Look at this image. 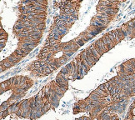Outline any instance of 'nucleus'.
<instances>
[{"instance_id":"nucleus-1","label":"nucleus","mask_w":135,"mask_h":120,"mask_svg":"<svg viewBox=\"0 0 135 120\" xmlns=\"http://www.w3.org/2000/svg\"><path fill=\"white\" fill-rule=\"evenodd\" d=\"M93 45H94V47L99 48L100 49H102L103 51H104V53H106V52H108V51L109 50V48H108V46H107L106 44H104V43L102 42L101 39H99V40H98V41L95 42V43H93Z\"/></svg>"},{"instance_id":"nucleus-6","label":"nucleus","mask_w":135,"mask_h":120,"mask_svg":"<svg viewBox=\"0 0 135 120\" xmlns=\"http://www.w3.org/2000/svg\"><path fill=\"white\" fill-rule=\"evenodd\" d=\"M90 29H92L93 31H95L96 33L99 34V33H101V32L104 29V28H100V27H94V26H90L89 27Z\"/></svg>"},{"instance_id":"nucleus-3","label":"nucleus","mask_w":135,"mask_h":120,"mask_svg":"<svg viewBox=\"0 0 135 120\" xmlns=\"http://www.w3.org/2000/svg\"><path fill=\"white\" fill-rule=\"evenodd\" d=\"M6 60L7 61H9L12 65H14L15 63H17L18 62H19V60L17 58H15L14 56H13V55L9 56V57L6 58Z\"/></svg>"},{"instance_id":"nucleus-9","label":"nucleus","mask_w":135,"mask_h":120,"mask_svg":"<svg viewBox=\"0 0 135 120\" xmlns=\"http://www.w3.org/2000/svg\"><path fill=\"white\" fill-rule=\"evenodd\" d=\"M63 54H64V56H66V57L69 58H70L71 56H72L73 54H74V52H72V51H69V52H67V51H63Z\"/></svg>"},{"instance_id":"nucleus-5","label":"nucleus","mask_w":135,"mask_h":120,"mask_svg":"<svg viewBox=\"0 0 135 120\" xmlns=\"http://www.w3.org/2000/svg\"><path fill=\"white\" fill-rule=\"evenodd\" d=\"M114 31H115V33H116V34L118 36V37H119V38H120L121 40H123L124 38H125L124 36V34H123V32H122V30H121V29H118L114 30Z\"/></svg>"},{"instance_id":"nucleus-11","label":"nucleus","mask_w":135,"mask_h":120,"mask_svg":"<svg viewBox=\"0 0 135 120\" xmlns=\"http://www.w3.org/2000/svg\"><path fill=\"white\" fill-rule=\"evenodd\" d=\"M4 46H5V43H1V49H3Z\"/></svg>"},{"instance_id":"nucleus-7","label":"nucleus","mask_w":135,"mask_h":120,"mask_svg":"<svg viewBox=\"0 0 135 120\" xmlns=\"http://www.w3.org/2000/svg\"><path fill=\"white\" fill-rule=\"evenodd\" d=\"M73 41L75 43H77V44H78V46H80V47H81V46H83V45L85 43L83 41L82 39H80L79 38H76V39H74V40H73Z\"/></svg>"},{"instance_id":"nucleus-10","label":"nucleus","mask_w":135,"mask_h":120,"mask_svg":"<svg viewBox=\"0 0 135 120\" xmlns=\"http://www.w3.org/2000/svg\"><path fill=\"white\" fill-rule=\"evenodd\" d=\"M38 28L39 29V30L43 32V29H45V23H43V24L38 25Z\"/></svg>"},{"instance_id":"nucleus-4","label":"nucleus","mask_w":135,"mask_h":120,"mask_svg":"<svg viewBox=\"0 0 135 120\" xmlns=\"http://www.w3.org/2000/svg\"><path fill=\"white\" fill-rule=\"evenodd\" d=\"M90 47V49H91V50H92V52H93V57L95 58V59L98 60L99 59V58L101 57V55L99 54L98 53V51L95 49V48H94V45L93 44V45H91V46H89Z\"/></svg>"},{"instance_id":"nucleus-12","label":"nucleus","mask_w":135,"mask_h":120,"mask_svg":"<svg viewBox=\"0 0 135 120\" xmlns=\"http://www.w3.org/2000/svg\"><path fill=\"white\" fill-rule=\"evenodd\" d=\"M1 43H5L6 42V39H1V41H0Z\"/></svg>"},{"instance_id":"nucleus-8","label":"nucleus","mask_w":135,"mask_h":120,"mask_svg":"<svg viewBox=\"0 0 135 120\" xmlns=\"http://www.w3.org/2000/svg\"><path fill=\"white\" fill-rule=\"evenodd\" d=\"M67 60H68V58L66 57V56H64V55H63L62 57H60L58 58V61H59V63H61V65L63 64V63H65L67 62Z\"/></svg>"},{"instance_id":"nucleus-2","label":"nucleus","mask_w":135,"mask_h":120,"mask_svg":"<svg viewBox=\"0 0 135 120\" xmlns=\"http://www.w3.org/2000/svg\"><path fill=\"white\" fill-rule=\"evenodd\" d=\"M104 38H105V40H106V44L108 45V48H109V49H112V48H113V46H115V44L114 43L111 41V39L109 38V36L107 35V34H105L104 36Z\"/></svg>"}]
</instances>
